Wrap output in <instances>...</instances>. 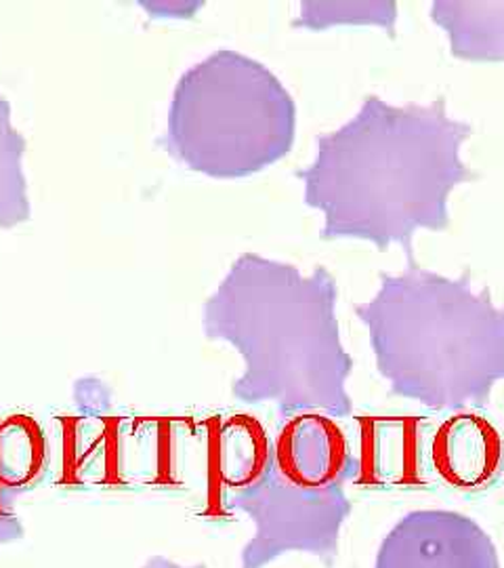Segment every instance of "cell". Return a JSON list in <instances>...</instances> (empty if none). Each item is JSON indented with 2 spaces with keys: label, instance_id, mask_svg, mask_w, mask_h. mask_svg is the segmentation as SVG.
<instances>
[{
  "label": "cell",
  "instance_id": "obj_1",
  "mask_svg": "<svg viewBox=\"0 0 504 568\" xmlns=\"http://www.w3.org/2000/svg\"><path fill=\"white\" fill-rule=\"evenodd\" d=\"M471 135L444 100L400 108L366 98L299 171L305 203L323 213V239H362L381 251L398 243L410 253L419 230H444L452 190L473 178L461 156Z\"/></svg>",
  "mask_w": 504,
  "mask_h": 568
},
{
  "label": "cell",
  "instance_id": "obj_2",
  "mask_svg": "<svg viewBox=\"0 0 504 568\" xmlns=\"http://www.w3.org/2000/svg\"><path fill=\"white\" fill-rule=\"evenodd\" d=\"M204 333L243 356L232 387L243 403L351 413L353 358L339 333L337 286L323 267L302 276L295 265L246 253L204 305Z\"/></svg>",
  "mask_w": 504,
  "mask_h": 568
},
{
  "label": "cell",
  "instance_id": "obj_3",
  "mask_svg": "<svg viewBox=\"0 0 504 568\" xmlns=\"http://www.w3.org/2000/svg\"><path fill=\"white\" fill-rule=\"evenodd\" d=\"M391 392L435 410L490 400L504 382V307L461 281L410 265L356 307Z\"/></svg>",
  "mask_w": 504,
  "mask_h": 568
},
{
  "label": "cell",
  "instance_id": "obj_4",
  "mask_svg": "<svg viewBox=\"0 0 504 568\" xmlns=\"http://www.w3.org/2000/svg\"><path fill=\"white\" fill-rule=\"evenodd\" d=\"M295 129V102L276 74L243 53L219 51L183 74L164 143L192 171L234 180L284 159Z\"/></svg>",
  "mask_w": 504,
  "mask_h": 568
},
{
  "label": "cell",
  "instance_id": "obj_5",
  "mask_svg": "<svg viewBox=\"0 0 504 568\" xmlns=\"http://www.w3.org/2000/svg\"><path fill=\"white\" fill-rule=\"evenodd\" d=\"M225 506L255 523V537L243 549V568H265L288 551H307L330 562L351 514L343 488L302 490L286 485L274 469L257 487L227 495Z\"/></svg>",
  "mask_w": 504,
  "mask_h": 568
},
{
  "label": "cell",
  "instance_id": "obj_6",
  "mask_svg": "<svg viewBox=\"0 0 504 568\" xmlns=\"http://www.w3.org/2000/svg\"><path fill=\"white\" fill-rule=\"evenodd\" d=\"M374 568H501V558L473 518L452 509H419L387 532Z\"/></svg>",
  "mask_w": 504,
  "mask_h": 568
},
{
  "label": "cell",
  "instance_id": "obj_7",
  "mask_svg": "<svg viewBox=\"0 0 504 568\" xmlns=\"http://www.w3.org/2000/svg\"><path fill=\"white\" fill-rule=\"evenodd\" d=\"M358 438L351 453L353 485L410 488L429 485V419L403 415L356 417Z\"/></svg>",
  "mask_w": 504,
  "mask_h": 568
},
{
  "label": "cell",
  "instance_id": "obj_8",
  "mask_svg": "<svg viewBox=\"0 0 504 568\" xmlns=\"http://www.w3.org/2000/svg\"><path fill=\"white\" fill-rule=\"evenodd\" d=\"M271 469L286 485L302 490L339 487L351 471L349 436L328 413H292L274 440Z\"/></svg>",
  "mask_w": 504,
  "mask_h": 568
},
{
  "label": "cell",
  "instance_id": "obj_9",
  "mask_svg": "<svg viewBox=\"0 0 504 568\" xmlns=\"http://www.w3.org/2000/svg\"><path fill=\"white\" fill-rule=\"evenodd\" d=\"M426 457L445 487L484 490L503 471V434L480 410H452L431 432Z\"/></svg>",
  "mask_w": 504,
  "mask_h": 568
},
{
  "label": "cell",
  "instance_id": "obj_10",
  "mask_svg": "<svg viewBox=\"0 0 504 568\" xmlns=\"http://www.w3.org/2000/svg\"><path fill=\"white\" fill-rule=\"evenodd\" d=\"M208 440V459L215 480L229 493L257 487L271 471V440L261 422L236 413L219 422Z\"/></svg>",
  "mask_w": 504,
  "mask_h": 568
},
{
  "label": "cell",
  "instance_id": "obj_11",
  "mask_svg": "<svg viewBox=\"0 0 504 568\" xmlns=\"http://www.w3.org/2000/svg\"><path fill=\"white\" fill-rule=\"evenodd\" d=\"M433 20L448 32L456 58L504 60V2H435Z\"/></svg>",
  "mask_w": 504,
  "mask_h": 568
},
{
  "label": "cell",
  "instance_id": "obj_12",
  "mask_svg": "<svg viewBox=\"0 0 504 568\" xmlns=\"http://www.w3.org/2000/svg\"><path fill=\"white\" fill-rule=\"evenodd\" d=\"M47 445L39 424L28 415L0 419V485L18 493L41 478Z\"/></svg>",
  "mask_w": 504,
  "mask_h": 568
},
{
  "label": "cell",
  "instance_id": "obj_13",
  "mask_svg": "<svg viewBox=\"0 0 504 568\" xmlns=\"http://www.w3.org/2000/svg\"><path fill=\"white\" fill-rule=\"evenodd\" d=\"M11 116V103L0 98V227L25 224L32 215L23 173L25 140Z\"/></svg>",
  "mask_w": 504,
  "mask_h": 568
},
{
  "label": "cell",
  "instance_id": "obj_14",
  "mask_svg": "<svg viewBox=\"0 0 504 568\" xmlns=\"http://www.w3.org/2000/svg\"><path fill=\"white\" fill-rule=\"evenodd\" d=\"M16 493L0 485V546L23 539V525L13 506Z\"/></svg>",
  "mask_w": 504,
  "mask_h": 568
},
{
  "label": "cell",
  "instance_id": "obj_15",
  "mask_svg": "<svg viewBox=\"0 0 504 568\" xmlns=\"http://www.w3.org/2000/svg\"><path fill=\"white\" fill-rule=\"evenodd\" d=\"M142 568H206L204 565H196V567H182V565H177V562H173V560H168V558H164V556H154V558H150Z\"/></svg>",
  "mask_w": 504,
  "mask_h": 568
},
{
  "label": "cell",
  "instance_id": "obj_16",
  "mask_svg": "<svg viewBox=\"0 0 504 568\" xmlns=\"http://www.w3.org/2000/svg\"><path fill=\"white\" fill-rule=\"evenodd\" d=\"M503 471H504V436H503Z\"/></svg>",
  "mask_w": 504,
  "mask_h": 568
}]
</instances>
